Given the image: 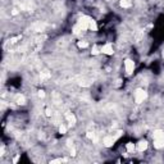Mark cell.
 Returning a JSON list of instances; mask_svg holds the SVG:
<instances>
[{"instance_id": "6da1fadb", "label": "cell", "mask_w": 164, "mask_h": 164, "mask_svg": "<svg viewBox=\"0 0 164 164\" xmlns=\"http://www.w3.org/2000/svg\"><path fill=\"white\" fill-rule=\"evenodd\" d=\"M146 98H147V94H146V91L144 89H136V91H135V101L137 104L144 103V100H146Z\"/></svg>"}, {"instance_id": "7a4b0ae2", "label": "cell", "mask_w": 164, "mask_h": 164, "mask_svg": "<svg viewBox=\"0 0 164 164\" xmlns=\"http://www.w3.org/2000/svg\"><path fill=\"white\" fill-rule=\"evenodd\" d=\"M124 69H126L127 74H132V72H133V69H135V63H133V60L126 59V60H124Z\"/></svg>"}, {"instance_id": "3957f363", "label": "cell", "mask_w": 164, "mask_h": 164, "mask_svg": "<svg viewBox=\"0 0 164 164\" xmlns=\"http://www.w3.org/2000/svg\"><path fill=\"white\" fill-rule=\"evenodd\" d=\"M117 138H118L117 136H105L103 144H104L105 147H110V146H113V144L117 141Z\"/></svg>"}, {"instance_id": "277c9868", "label": "cell", "mask_w": 164, "mask_h": 164, "mask_svg": "<svg viewBox=\"0 0 164 164\" xmlns=\"http://www.w3.org/2000/svg\"><path fill=\"white\" fill-rule=\"evenodd\" d=\"M100 50H101L103 54H107V55H113V53H114V51H113V45H112L110 42H107Z\"/></svg>"}, {"instance_id": "5b68a950", "label": "cell", "mask_w": 164, "mask_h": 164, "mask_svg": "<svg viewBox=\"0 0 164 164\" xmlns=\"http://www.w3.org/2000/svg\"><path fill=\"white\" fill-rule=\"evenodd\" d=\"M65 119L69 122V124H71V126H74V124H76V122H77V119H76L74 114H73V113H71V112H67V113H65Z\"/></svg>"}, {"instance_id": "8992f818", "label": "cell", "mask_w": 164, "mask_h": 164, "mask_svg": "<svg viewBox=\"0 0 164 164\" xmlns=\"http://www.w3.org/2000/svg\"><path fill=\"white\" fill-rule=\"evenodd\" d=\"M146 149H147V141H145V140H141L136 145V150H138V151H145Z\"/></svg>"}, {"instance_id": "52a82bcc", "label": "cell", "mask_w": 164, "mask_h": 164, "mask_svg": "<svg viewBox=\"0 0 164 164\" xmlns=\"http://www.w3.org/2000/svg\"><path fill=\"white\" fill-rule=\"evenodd\" d=\"M153 137H154V140H164V131L155 130L153 133Z\"/></svg>"}, {"instance_id": "ba28073f", "label": "cell", "mask_w": 164, "mask_h": 164, "mask_svg": "<svg viewBox=\"0 0 164 164\" xmlns=\"http://www.w3.org/2000/svg\"><path fill=\"white\" fill-rule=\"evenodd\" d=\"M16 103H17V104H19V105H25V104H26V99H25V96H23V95H21V94L16 95Z\"/></svg>"}, {"instance_id": "9c48e42d", "label": "cell", "mask_w": 164, "mask_h": 164, "mask_svg": "<svg viewBox=\"0 0 164 164\" xmlns=\"http://www.w3.org/2000/svg\"><path fill=\"white\" fill-rule=\"evenodd\" d=\"M45 27H46L45 23H36L35 27H33V30H35L36 32H42V31L45 30Z\"/></svg>"}, {"instance_id": "30bf717a", "label": "cell", "mask_w": 164, "mask_h": 164, "mask_svg": "<svg viewBox=\"0 0 164 164\" xmlns=\"http://www.w3.org/2000/svg\"><path fill=\"white\" fill-rule=\"evenodd\" d=\"M154 147L155 149H163L164 147V140H154Z\"/></svg>"}, {"instance_id": "8fae6325", "label": "cell", "mask_w": 164, "mask_h": 164, "mask_svg": "<svg viewBox=\"0 0 164 164\" xmlns=\"http://www.w3.org/2000/svg\"><path fill=\"white\" fill-rule=\"evenodd\" d=\"M89 28H90L91 31H98V25H96V22H95L94 19H91V21H90Z\"/></svg>"}, {"instance_id": "7c38bea8", "label": "cell", "mask_w": 164, "mask_h": 164, "mask_svg": "<svg viewBox=\"0 0 164 164\" xmlns=\"http://www.w3.org/2000/svg\"><path fill=\"white\" fill-rule=\"evenodd\" d=\"M40 77H41V79H42V81H45V79L50 78V72H49V71H44V72H41Z\"/></svg>"}, {"instance_id": "4fadbf2b", "label": "cell", "mask_w": 164, "mask_h": 164, "mask_svg": "<svg viewBox=\"0 0 164 164\" xmlns=\"http://www.w3.org/2000/svg\"><path fill=\"white\" fill-rule=\"evenodd\" d=\"M126 149H127V151H128V153H133V151H135V149H136V146H135L132 142H128V144L126 145Z\"/></svg>"}, {"instance_id": "5bb4252c", "label": "cell", "mask_w": 164, "mask_h": 164, "mask_svg": "<svg viewBox=\"0 0 164 164\" xmlns=\"http://www.w3.org/2000/svg\"><path fill=\"white\" fill-rule=\"evenodd\" d=\"M121 7L122 8H130L131 7V2L130 0H121Z\"/></svg>"}, {"instance_id": "9a60e30c", "label": "cell", "mask_w": 164, "mask_h": 164, "mask_svg": "<svg viewBox=\"0 0 164 164\" xmlns=\"http://www.w3.org/2000/svg\"><path fill=\"white\" fill-rule=\"evenodd\" d=\"M77 45H78V48H81V49H86V48L89 46V44H87L86 41H78Z\"/></svg>"}, {"instance_id": "2e32d148", "label": "cell", "mask_w": 164, "mask_h": 164, "mask_svg": "<svg viewBox=\"0 0 164 164\" xmlns=\"http://www.w3.org/2000/svg\"><path fill=\"white\" fill-rule=\"evenodd\" d=\"M65 132H67V127H65L64 124H60V126H59V133L64 135Z\"/></svg>"}, {"instance_id": "e0dca14e", "label": "cell", "mask_w": 164, "mask_h": 164, "mask_svg": "<svg viewBox=\"0 0 164 164\" xmlns=\"http://www.w3.org/2000/svg\"><path fill=\"white\" fill-rule=\"evenodd\" d=\"M144 36V31L142 30H138V32L136 33V40L138 41V40H141V37Z\"/></svg>"}, {"instance_id": "ac0fdd59", "label": "cell", "mask_w": 164, "mask_h": 164, "mask_svg": "<svg viewBox=\"0 0 164 164\" xmlns=\"http://www.w3.org/2000/svg\"><path fill=\"white\" fill-rule=\"evenodd\" d=\"M21 39H22V36H16V37H12V39L9 40V42H10V44H14V42H17V41L21 40Z\"/></svg>"}, {"instance_id": "d6986e66", "label": "cell", "mask_w": 164, "mask_h": 164, "mask_svg": "<svg viewBox=\"0 0 164 164\" xmlns=\"http://www.w3.org/2000/svg\"><path fill=\"white\" fill-rule=\"evenodd\" d=\"M100 51H101V50H99V48H98V46H94V48H92V51H91V54H92V55H98Z\"/></svg>"}, {"instance_id": "ffe728a7", "label": "cell", "mask_w": 164, "mask_h": 164, "mask_svg": "<svg viewBox=\"0 0 164 164\" xmlns=\"http://www.w3.org/2000/svg\"><path fill=\"white\" fill-rule=\"evenodd\" d=\"M87 138H90V140H95V133L94 132H87Z\"/></svg>"}, {"instance_id": "44dd1931", "label": "cell", "mask_w": 164, "mask_h": 164, "mask_svg": "<svg viewBox=\"0 0 164 164\" xmlns=\"http://www.w3.org/2000/svg\"><path fill=\"white\" fill-rule=\"evenodd\" d=\"M63 161H64V159H54L50 161V164H56V163H63Z\"/></svg>"}, {"instance_id": "7402d4cb", "label": "cell", "mask_w": 164, "mask_h": 164, "mask_svg": "<svg viewBox=\"0 0 164 164\" xmlns=\"http://www.w3.org/2000/svg\"><path fill=\"white\" fill-rule=\"evenodd\" d=\"M37 95H39V98H45V91H42V90H40L39 92H37Z\"/></svg>"}, {"instance_id": "603a6c76", "label": "cell", "mask_w": 164, "mask_h": 164, "mask_svg": "<svg viewBox=\"0 0 164 164\" xmlns=\"http://www.w3.org/2000/svg\"><path fill=\"white\" fill-rule=\"evenodd\" d=\"M46 115H48V117H51V115H53V113H51L50 109H46Z\"/></svg>"}, {"instance_id": "cb8c5ba5", "label": "cell", "mask_w": 164, "mask_h": 164, "mask_svg": "<svg viewBox=\"0 0 164 164\" xmlns=\"http://www.w3.org/2000/svg\"><path fill=\"white\" fill-rule=\"evenodd\" d=\"M71 155H72V156H74V155H76V150H74L73 147L71 149Z\"/></svg>"}, {"instance_id": "d4e9b609", "label": "cell", "mask_w": 164, "mask_h": 164, "mask_svg": "<svg viewBox=\"0 0 164 164\" xmlns=\"http://www.w3.org/2000/svg\"><path fill=\"white\" fill-rule=\"evenodd\" d=\"M12 14H13V16H17V14H18V10H17V9H13Z\"/></svg>"}, {"instance_id": "484cf974", "label": "cell", "mask_w": 164, "mask_h": 164, "mask_svg": "<svg viewBox=\"0 0 164 164\" xmlns=\"http://www.w3.org/2000/svg\"><path fill=\"white\" fill-rule=\"evenodd\" d=\"M18 159H19V156H16V158L13 159V163H17V161H18Z\"/></svg>"}]
</instances>
